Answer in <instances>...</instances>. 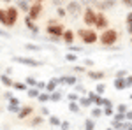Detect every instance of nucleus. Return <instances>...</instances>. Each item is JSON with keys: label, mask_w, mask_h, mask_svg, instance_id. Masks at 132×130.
I'll list each match as a JSON object with an SVG mask.
<instances>
[{"label": "nucleus", "mask_w": 132, "mask_h": 130, "mask_svg": "<svg viewBox=\"0 0 132 130\" xmlns=\"http://www.w3.org/2000/svg\"><path fill=\"white\" fill-rule=\"evenodd\" d=\"M118 37H120V33H118L116 30L106 28V30H102L99 40H101V44L104 46V48H111V46H114V44L118 42Z\"/></svg>", "instance_id": "nucleus-1"}, {"label": "nucleus", "mask_w": 132, "mask_h": 130, "mask_svg": "<svg viewBox=\"0 0 132 130\" xmlns=\"http://www.w3.org/2000/svg\"><path fill=\"white\" fill-rule=\"evenodd\" d=\"M56 84H60V77H53V79H50L48 84H46V91H48V93L56 91Z\"/></svg>", "instance_id": "nucleus-13"}, {"label": "nucleus", "mask_w": 132, "mask_h": 130, "mask_svg": "<svg viewBox=\"0 0 132 130\" xmlns=\"http://www.w3.org/2000/svg\"><path fill=\"white\" fill-rule=\"evenodd\" d=\"M53 4H55L56 7H62V5H63V0H53Z\"/></svg>", "instance_id": "nucleus-53"}, {"label": "nucleus", "mask_w": 132, "mask_h": 130, "mask_svg": "<svg viewBox=\"0 0 132 130\" xmlns=\"http://www.w3.org/2000/svg\"><path fill=\"white\" fill-rule=\"evenodd\" d=\"M60 128L62 130H69V121H62V123H60Z\"/></svg>", "instance_id": "nucleus-48"}, {"label": "nucleus", "mask_w": 132, "mask_h": 130, "mask_svg": "<svg viewBox=\"0 0 132 130\" xmlns=\"http://www.w3.org/2000/svg\"><path fill=\"white\" fill-rule=\"evenodd\" d=\"M127 33L132 35V25H127Z\"/></svg>", "instance_id": "nucleus-54"}, {"label": "nucleus", "mask_w": 132, "mask_h": 130, "mask_svg": "<svg viewBox=\"0 0 132 130\" xmlns=\"http://www.w3.org/2000/svg\"><path fill=\"white\" fill-rule=\"evenodd\" d=\"M67 14H69V12H67L65 7H58V9H56V16H58V18H65Z\"/></svg>", "instance_id": "nucleus-35"}, {"label": "nucleus", "mask_w": 132, "mask_h": 130, "mask_svg": "<svg viewBox=\"0 0 132 130\" xmlns=\"http://www.w3.org/2000/svg\"><path fill=\"white\" fill-rule=\"evenodd\" d=\"M114 90H118V91H122V90H125V88H129L127 86V81L125 79H120V77H114Z\"/></svg>", "instance_id": "nucleus-16"}, {"label": "nucleus", "mask_w": 132, "mask_h": 130, "mask_svg": "<svg viewBox=\"0 0 132 130\" xmlns=\"http://www.w3.org/2000/svg\"><path fill=\"white\" fill-rule=\"evenodd\" d=\"M25 49L35 51V53H37V51H41V46H37V44H30V42H28V44H25Z\"/></svg>", "instance_id": "nucleus-31"}, {"label": "nucleus", "mask_w": 132, "mask_h": 130, "mask_svg": "<svg viewBox=\"0 0 132 130\" xmlns=\"http://www.w3.org/2000/svg\"><path fill=\"white\" fill-rule=\"evenodd\" d=\"M65 9L69 14H72V18H78V16H83V4L79 0H69L67 2V5H65Z\"/></svg>", "instance_id": "nucleus-5"}, {"label": "nucleus", "mask_w": 132, "mask_h": 130, "mask_svg": "<svg viewBox=\"0 0 132 130\" xmlns=\"http://www.w3.org/2000/svg\"><path fill=\"white\" fill-rule=\"evenodd\" d=\"M127 111H129V106H127V104H118L116 112H127Z\"/></svg>", "instance_id": "nucleus-39"}, {"label": "nucleus", "mask_w": 132, "mask_h": 130, "mask_svg": "<svg viewBox=\"0 0 132 130\" xmlns=\"http://www.w3.org/2000/svg\"><path fill=\"white\" fill-rule=\"evenodd\" d=\"M120 2H122L123 5H127V7H130V9H132V0H120Z\"/></svg>", "instance_id": "nucleus-50"}, {"label": "nucleus", "mask_w": 132, "mask_h": 130, "mask_svg": "<svg viewBox=\"0 0 132 130\" xmlns=\"http://www.w3.org/2000/svg\"><path fill=\"white\" fill-rule=\"evenodd\" d=\"M129 130H132V127H129Z\"/></svg>", "instance_id": "nucleus-61"}, {"label": "nucleus", "mask_w": 132, "mask_h": 130, "mask_svg": "<svg viewBox=\"0 0 132 130\" xmlns=\"http://www.w3.org/2000/svg\"><path fill=\"white\" fill-rule=\"evenodd\" d=\"M86 95H88V99H90L92 102H93V104H95V102H97V99H99V97H101V95H99V93H97V91H88V93H86Z\"/></svg>", "instance_id": "nucleus-34"}, {"label": "nucleus", "mask_w": 132, "mask_h": 130, "mask_svg": "<svg viewBox=\"0 0 132 130\" xmlns=\"http://www.w3.org/2000/svg\"><path fill=\"white\" fill-rule=\"evenodd\" d=\"M34 2H39V4H42V0H34Z\"/></svg>", "instance_id": "nucleus-56"}, {"label": "nucleus", "mask_w": 132, "mask_h": 130, "mask_svg": "<svg viewBox=\"0 0 132 130\" xmlns=\"http://www.w3.org/2000/svg\"><path fill=\"white\" fill-rule=\"evenodd\" d=\"M114 5H116L114 0H95L92 7H95L97 11H102L104 12V11H108V9H113Z\"/></svg>", "instance_id": "nucleus-7"}, {"label": "nucleus", "mask_w": 132, "mask_h": 130, "mask_svg": "<svg viewBox=\"0 0 132 130\" xmlns=\"http://www.w3.org/2000/svg\"><path fill=\"white\" fill-rule=\"evenodd\" d=\"M9 104H12V106H20V99H16L14 95L9 99Z\"/></svg>", "instance_id": "nucleus-45"}, {"label": "nucleus", "mask_w": 132, "mask_h": 130, "mask_svg": "<svg viewBox=\"0 0 132 130\" xmlns=\"http://www.w3.org/2000/svg\"><path fill=\"white\" fill-rule=\"evenodd\" d=\"M62 97H63V95H62V91H53V93H51V102H60L62 100Z\"/></svg>", "instance_id": "nucleus-29"}, {"label": "nucleus", "mask_w": 132, "mask_h": 130, "mask_svg": "<svg viewBox=\"0 0 132 130\" xmlns=\"http://www.w3.org/2000/svg\"><path fill=\"white\" fill-rule=\"evenodd\" d=\"M78 58H79L78 53H72V51H69V53L65 55V60L67 62H78Z\"/></svg>", "instance_id": "nucleus-28"}, {"label": "nucleus", "mask_w": 132, "mask_h": 130, "mask_svg": "<svg viewBox=\"0 0 132 130\" xmlns=\"http://www.w3.org/2000/svg\"><path fill=\"white\" fill-rule=\"evenodd\" d=\"M125 116H127V121H132V111L129 109L127 112H125Z\"/></svg>", "instance_id": "nucleus-52"}, {"label": "nucleus", "mask_w": 132, "mask_h": 130, "mask_svg": "<svg viewBox=\"0 0 132 130\" xmlns=\"http://www.w3.org/2000/svg\"><path fill=\"white\" fill-rule=\"evenodd\" d=\"M102 109H104V114H106V116H114L113 107H102Z\"/></svg>", "instance_id": "nucleus-42"}, {"label": "nucleus", "mask_w": 132, "mask_h": 130, "mask_svg": "<svg viewBox=\"0 0 132 130\" xmlns=\"http://www.w3.org/2000/svg\"><path fill=\"white\" fill-rule=\"evenodd\" d=\"M78 37H79V39H81V42H83V44H86V46L95 44V42L99 40L97 32L92 30V28H79V30H78Z\"/></svg>", "instance_id": "nucleus-3"}, {"label": "nucleus", "mask_w": 132, "mask_h": 130, "mask_svg": "<svg viewBox=\"0 0 132 130\" xmlns=\"http://www.w3.org/2000/svg\"><path fill=\"white\" fill-rule=\"evenodd\" d=\"M32 112H34V109H32L30 106H25V107H21V109H20V112H18V118H20V120H25L27 116H30Z\"/></svg>", "instance_id": "nucleus-14"}, {"label": "nucleus", "mask_w": 132, "mask_h": 130, "mask_svg": "<svg viewBox=\"0 0 132 130\" xmlns=\"http://www.w3.org/2000/svg\"><path fill=\"white\" fill-rule=\"evenodd\" d=\"M69 49H71L72 53H81V48H79V46H74V44L69 46Z\"/></svg>", "instance_id": "nucleus-46"}, {"label": "nucleus", "mask_w": 132, "mask_h": 130, "mask_svg": "<svg viewBox=\"0 0 132 130\" xmlns=\"http://www.w3.org/2000/svg\"><path fill=\"white\" fill-rule=\"evenodd\" d=\"M12 88H14V90H18V91H28L30 86H28L25 81H23V83L20 81V83H14V84H12Z\"/></svg>", "instance_id": "nucleus-20"}, {"label": "nucleus", "mask_w": 132, "mask_h": 130, "mask_svg": "<svg viewBox=\"0 0 132 130\" xmlns=\"http://www.w3.org/2000/svg\"><path fill=\"white\" fill-rule=\"evenodd\" d=\"M41 123H42V116H35V118L32 120V125H34V127H35V125H41Z\"/></svg>", "instance_id": "nucleus-43"}, {"label": "nucleus", "mask_w": 132, "mask_h": 130, "mask_svg": "<svg viewBox=\"0 0 132 130\" xmlns=\"http://www.w3.org/2000/svg\"><path fill=\"white\" fill-rule=\"evenodd\" d=\"M46 84H48V83H44V81H39V83H37V88H39V90H46Z\"/></svg>", "instance_id": "nucleus-47"}, {"label": "nucleus", "mask_w": 132, "mask_h": 130, "mask_svg": "<svg viewBox=\"0 0 132 130\" xmlns=\"http://www.w3.org/2000/svg\"><path fill=\"white\" fill-rule=\"evenodd\" d=\"M25 83H27V84H28V86H30V88H35V86H37V83H39V81L35 79V77H34V76H28V77H25Z\"/></svg>", "instance_id": "nucleus-26"}, {"label": "nucleus", "mask_w": 132, "mask_h": 130, "mask_svg": "<svg viewBox=\"0 0 132 130\" xmlns=\"http://www.w3.org/2000/svg\"><path fill=\"white\" fill-rule=\"evenodd\" d=\"M37 100H39L41 104H46V102H50V100H51V93H48V91H42L41 95L37 97Z\"/></svg>", "instance_id": "nucleus-22"}, {"label": "nucleus", "mask_w": 132, "mask_h": 130, "mask_svg": "<svg viewBox=\"0 0 132 130\" xmlns=\"http://www.w3.org/2000/svg\"><path fill=\"white\" fill-rule=\"evenodd\" d=\"M106 130H114V128H106Z\"/></svg>", "instance_id": "nucleus-59"}, {"label": "nucleus", "mask_w": 132, "mask_h": 130, "mask_svg": "<svg viewBox=\"0 0 132 130\" xmlns=\"http://www.w3.org/2000/svg\"><path fill=\"white\" fill-rule=\"evenodd\" d=\"M0 81H2V84L7 86V88H12V84H14V81L11 79L7 74H2V76H0Z\"/></svg>", "instance_id": "nucleus-18"}, {"label": "nucleus", "mask_w": 132, "mask_h": 130, "mask_svg": "<svg viewBox=\"0 0 132 130\" xmlns=\"http://www.w3.org/2000/svg\"><path fill=\"white\" fill-rule=\"evenodd\" d=\"M41 114L42 116H50V109L48 107H41Z\"/></svg>", "instance_id": "nucleus-49"}, {"label": "nucleus", "mask_w": 132, "mask_h": 130, "mask_svg": "<svg viewBox=\"0 0 132 130\" xmlns=\"http://www.w3.org/2000/svg\"><path fill=\"white\" fill-rule=\"evenodd\" d=\"M86 74H88V77H90L92 81H102L106 77V72H104V70H88Z\"/></svg>", "instance_id": "nucleus-11"}, {"label": "nucleus", "mask_w": 132, "mask_h": 130, "mask_svg": "<svg viewBox=\"0 0 132 130\" xmlns=\"http://www.w3.org/2000/svg\"><path fill=\"white\" fill-rule=\"evenodd\" d=\"M95 91H97L99 95H104V93H106V84H104V83H99V84L95 86Z\"/></svg>", "instance_id": "nucleus-33"}, {"label": "nucleus", "mask_w": 132, "mask_h": 130, "mask_svg": "<svg viewBox=\"0 0 132 130\" xmlns=\"http://www.w3.org/2000/svg\"><path fill=\"white\" fill-rule=\"evenodd\" d=\"M2 2H7V4H9V2H11V0H2Z\"/></svg>", "instance_id": "nucleus-57"}, {"label": "nucleus", "mask_w": 132, "mask_h": 130, "mask_svg": "<svg viewBox=\"0 0 132 130\" xmlns=\"http://www.w3.org/2000/svg\"><path fill=\"white\" fill-rule=\"evenodd\" d=\"M114 77H120V79H125V77H129V72H127V70H116Z\"/></svg>", "instance_id": "nucleus-36"}, {"label": "nucleus", "mask_w": 132, "mask_h": 130, "mask_svg": "<svg viewBox=\"0 0 132 130\" xmlns=\"http://www.w3.org/2000/svg\"><path fill=\"white\" fill-rule=\"evenodd\" d=\"M12 62H18V63L28 65V67H39V65H42V62L35 60V58H25V56H12Z\"/></svg>", "instance_id": "nucleus-8"}, {"label": "nucleus", "mask_w": 132, "mask_h": 130, "mask_svg": "<svg viewBox=\"0 0 132 130\" xmlns=\"http://www.w3.org/2000/svg\"><path fill=\"white\" fill-rule=\"evenodd\" d=\"M18 20V9L16 7H9L7 11H0V23L5 27H12Z\"/></svg>", "instance_id": "nucleus-2"}, {"label": "nucleus", "mask_w": 132, "mask_h": 130, "mask_svg": "<svg viewBox=\"0 0 132 130\" xmlns=\"http://www.w3.org/2000/svg\"><path fill=\"white\" fill-rule=\"evenodd\" d=\"M62 39H63V44H65V46H71L72 42H74V32H72L71 28H67V30L63 32Z\"/></svg>", "instance_id": "nucleus-12"}, {"label": "nucleus", "mask_w": 132, "mask_h": 130, "mask_svg": "<svg viewBox=\"0 0 132 130\" xmlns=\"http://www.w3.org/2000/svg\"><path fill=\"white\" fill-rule=\"evenodd\" d=\"M27 93H28V97H30V99H37V97L41 95V90L35 86V88H28V91H27Z\"/></svg>", "instance_id": "nucleus-25"}, {"label": "nucleus", "mask_w": 132, "mask_h": 130, "mask_svg": "<svg viewBox=\"0 0 132 130\" xmlns=\"http://www.w3.org/2000/svg\"><path fill=\"white\" fill-rule=\"evenodd\" d=\"M97 14H99V11H95V7H92L88 5L85 12H83V21H85V25L86 27H95V23H97Z\"/></svg>", "instance_id": "nucleus-4"}, {"label": "nucleus", "mask_w": 132, "mask_h": 130, "mask_svg": "<svg viewBox=\"0 0 132 130\" xmlns=\"http://www.w3.org/2000/svg\"><path fill=\"white\" fill-rule=\"evenodd\" d=\"M78 83V77L76 76H62L60 77V84H76Z\"/></svg>", "instance_id": "nucleus-15"}, {"label": "nucleus", "mask_w": 132, "mask_h": 130, "mask_svg": "<svg viewBox=\"0 0 132 130\" xmlns=\"http://www.w3.org/2000/svg\"><path fill=\"white\" fill-rule=\"evenodd\" d=\"M20 106H12V104H7V111L9 112H20Z\"/></svg>", "instance_id": "nucleus-40"}, {"label": "nucleus", "mask_w": 132, "mask_h": 130, "mask_svg": "<svg viewBox=\"0 0 132 130\" xmlns=\"http://www.w3.org/2000/svg\"><path fill=\"white\" fill-rule=\"evenodd\" d=\"M130 44H132V35H130Z\"/></svg>", "instance_id": "nucleus-60"}, {"label": "nucleus", "mask_w": 132, "mask_h": 130, "mask_svg": "<svg viewBox=\"0 0 132 130\" xmlns=\"http://www.w3.org/2000/svg\"><path fill=\"white\" fill-rule=\"evenodd\" d=\"M85 67H93V60L86 58V60H85Z\"/></svg>", "instance_id": "nucleus-51"}, {"label": "nucleus", "mask_w": 132, "mask_h": 130, "mask_svg": "<svg viewBox=\"0 0 132 130\" xmlns=\"http://www.w3.org/2000/svg\"><path fill=\"white\" fill-rule=\"evenodd\" d=\"M102 114H104V109L99 107V106H95V107H92V118L95 120V118H101Z\"/></svg>", "instance_id": "nucleus-21"}, {"label": "nucleus", "mask_w": 132, "mask_h": 130, "mask_svg": "<svg viewBox=\"0 0 132 130\" xmlns=\"http://www.w3.org/2000/svg\"><path fill=\"white\" fill-rule=\"evenodd\" d=\"M62 121L56 118V116H50V125H53V127H60Z\"/></svg>", "instance_id": "nucleus-37"}, {"label": "nucleus", "mask_w": 132, "mask_h": 130, "mask_svg": "<svg viewBox=\"0 0 132 130\" xmlns=\"http://www.w3.org/2000/svg\"><path fill=\"white\" fill-rule=\"evenodd\" d=\"M18 9H21L23 12H28L30 11V5H28L27 0H18Z\"/></svg>", "instance_id": "nucleus-24"}, {"label": "nucleus", "mask_w": 132, "mask_h": 130, "mask_svg": "<svg viewBox=\"0 0 132 130\" xmlns=\"http://www.w3.org/2000/svg\"><path fill=\"white\" fill-rule=\"evenodd\" d=\"M65 30H67V28H65L62 23H56V25H48V28H46V32H48V35H50V37H62Z\"/></svg>", "instance_id": "nucleus-6"}, {"label": "nucleus", "mask_w": 132, "mask_h": 130, "mask_svg": "<svg viewBox=\"0 0 132 130\" xmlns=\"http://www.w3.org/2000/svg\"><path fill=\"white\" fill-rule=\"evenodd\" d=\"M109 27V21H108V16L99 11V14H97V23H95V28H99V30H106Z\"/></svg>", "instance_id": "nucleus-9"}, {"label": "nucleus", "mask_w": 132, "mask_h": 130, "mask_svg": "<svg viewBox=\"0 0 132 130\" xmlns=\"http://www.w3.org/2000/svg\"><path fill=\"white\" fill-rule=\"evenodd\" d=\"M79 97H81V95H79L78 91H72V93H69V95H67L69 102H78V100H79Z\"/></svg>", "instance_id": "nucleus-30"}, {"label": "nucleus", "mask_w": 132, "mask_h": 130, "mask_svg": "<svg viewBox=\"0 0 132 130\" xmlns=\"http://www.w3.org/2000/svg\"><path fill=\"white\" fill-rule=\"evenodd\" d=\"M41 12H42V4L35 2L34 5H30V11H28L27 14H28V18H30V20H37V18L41 16Z\"/></svg>", "instance_id": "nucleus-10"}, {"label": "nucleus", "mask_w": 132, "mask_h": 130, "mask_svg": "<svg viewBox=\"0 0 132 130\" xmlns=\"http://www.w3.org/2000/svg\"><path fill=\"white\" fill-rule=\"evenodd\" d=\"M0 35H2V37H7V39H9V33H5V32H0Z\"/></svg>", "instance_id": "nucleus-55"}, {"label": "nucleus", "mask_w": 132, "mask_h": 130, "mask_svg": "<svg viewBox=\"0 0 132 130\" xmlns=\"http://www.w3.org/2000/svg\"><path fill=\"white\" fill-rule=\"evenodd\" d=\"M69 111H71V112H74V114H79V111H81L79 102H71V104H69Z\"/></svg>", "instance_id": "nucleus-23"}, {"label": "nucleus", "mask_w": 132, "mask_h": 130, "mask_svg": "<svg viewBox=\"0 0 132 130\" xmlns=\"http://www.w3.org/2000/svg\"><path fill=\"white\" fill-rule=\"evenodd\" d=\"M78 102H79V106H81V107H90L92 104H93V102H92V100L88 99V95H81Z\"/></svg>", "instance_id": "nucleus-19"}, {"label": "nucleus", "mask_w": 132, "mask_h": 130, "mask_svg": "<svg viewBox=\"0 0 132 130\" xmlns=\"http://www.w3.org/2000/svg\"><path fill=\"white\" fill-rule=\"evenodd\" d=\"M72 70H76V72H78V74H83V72H88V70H86V67H85V65H76V67H74V69Z\"/></svg>", "instance_id": "nucleus-41"}, {"label": "nucleus", "mask_w": 132, "mask_h": 130, "mask_svg": "<svg viewBox=\"0 0 132 130\" xmlns=\"http://www.w3.org/2000/svg\"><path fill=\"white\" fill-rule=\"evenodd\" d=\"M93 128H95L93 118H86V120H85V130H93Z\"/></svg>", "instance_id": "nucleus-27"}, {"label": "nucleus", "mask_w": 132, "mask_h": 130, "mask_svg": "<svg viewBox=\"0 0 132 130\" xmlns=\"http://www.w3.org/2000/svg\"><path fill=\"white\" fill-rule=\"evenodd\" d=\"M25 25H27V27H28V30H30V32H34V33H37V32H39L37 25H35V23H34V20H30L28 16L25 18Z\"/></svg>", "instance_id": "nucleus-17"}, {"label": "nucleus", "mask_w": 132, "mask_h": 130, "mask_svg": "<svg viewBox=\"0 0 132 130\" xmlns=\"http://www.w3.org/2000/svg\"><path fill=\"white\" fill-rule=\"evenodd\" d=\"M125 23H127V25H132V11L127 12V16H125Z\"/></svg>", "instance_id": "nucleus-44"}, {"label": "nucleus", "mask_w": 132, "mask_h": 130, "mask_svg": "<svg viewBox=\"0 0 132 130\" xmlns=\"http://www.w3.org/2000/svg\"><path fill=\"white\" fill-rule=\"evenodd\" d=\"M129 99H130V100H132V93H130V97H129Z\"/></svg>", "instance_id": "nucleus-58"}, {"label": "nucleus", "mask_w": 132, "mask_h": 130, "mask_svg": "<svg viewBox=\"0 0 132 130\" xmlns=\"http://www.w3.org/2000/svg\"><path fill=\"white\" fill-rule=\"evenodd\" d=\"M114 121H127V116H125V112H114Z\"/></svg>", "instance_id": "nucleus-32"}, {"label": "nucleus", "mask_w": 132, "mask_h": 130, "mask_svg": "<svg viewBox=\"0 0 132 130\" xmlns=\"http://www.w3.org/2000/svg\"><path fill=\"white\" fill-rule=\"evenodd\" d=\"M74 90L78 91L79 95H86V90H85V86H81V84H74Z\"/></svg>", "instance_id": "nucleus-38"}]
</instances>
